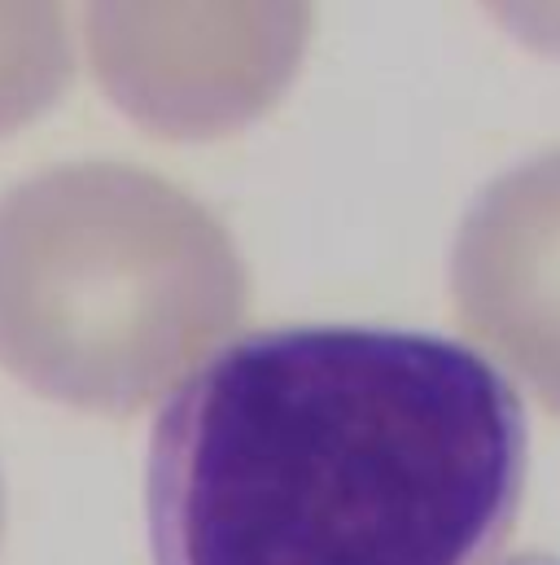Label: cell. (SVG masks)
<instances>
[{
    "label": "cell",
    "mask_w": 560,
    "mask_h": 565,
    "mask_svg": "<svg viewBox=\"0 0 560 565\" xmlns=\"http://www.w3.org/2000/svg\"><path fill=\"white\" fill-rule=\"evenodd\" d=\"M246 294L228 228L153 171L71 162L0 198V364L71 408H144Z\"/></svg>",
    "instance_id": "2"
},
{
    "label": "cell",
    "mask_w": 560,
    "mask_h": 565,
    "mask_svg": "<svg viewBox=\"0 0 560 565\" xmlns=\"http://www.w3.org/2000/svg\"><path fill=\"white\" fill-rule=\"evenodd\" d=\"M517 565H557V562H517Z\"/></svg>",
    "instance_id": "6"
},
{
    "label": "cell",
    "mask_w": 560,
    "mask_h": 565,
    "mask_svg": "<svg viewBox=\"0 0 560 565\" xmlns=\"http://www.w3.org/2000/svg\"><path fill=\"white\" fill-rule=\"evenodd\" d=\"M0 522H4V500H0Z\"/></svg>",
    "instance_id": "7"
},
{
    "label": "cell",
    "mask_w": 560,
    "mask_h": 565,
    "mask_svg": "<svg viewBox=\"0 0 560 565\" xmlns=\"http://www.w3.org/2000/svg\"><path fill=\"white\" fill-rule=\"evenodd\" d=\"M306 9H93V57L119 106L171 137L259 115L302 57Z\"/></svg>",
    "instance_id": "3"
},
{
    "label": "cell",
    "mask_w": 560,
    "mask_h": 565,
    "mask_svg": "<svg viewBox=\"0 0 560 565\" xmlns=\"http://www.w3.org/2000/svg\"><path fill=\"white\" fill-rule=\"evenodd\" d=\"M71 84V44L57 9H0V132L40 115Z\"/></svg>",
    "instance_id": "5"
},
{
    "label": "cell",
    "mask_w": 560,
    "mask_h": 565,
    "mask_svg": "<svg viewBox=\"0 0 560 565\" xmlns=\"http://www.w3.org/2000/svg\"><path fill=\"white\" fill-rule=\"evenodd\" d=\"M460 320L560 417V149L482 189L455 250Z\"/></svg>",
    "instance_id": "4"
},
{
    "label": "cell",
    "mask_w": 560,
    "mask_h": 565,
    "mask_svg": "<svg viewBox=\"0 0 560 565\" xmlns=\"http://www.w3.org/2000/svg\"><path fill=\"white\" fill-rule=\"evenodd\" d=\"M526 456L517 386L464 342L259 329L153 425V565H473L521 504Z\"/></svg>",
    "instance_id": "1"
}]
</instances>
